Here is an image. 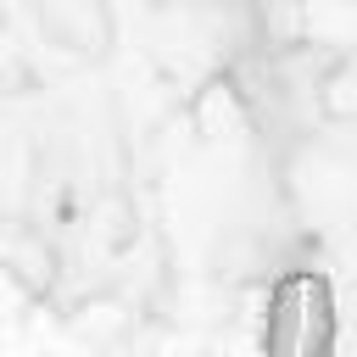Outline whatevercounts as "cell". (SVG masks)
<instances>
[{
	"label": "cell",
	"mask_w": 357,
	"mask_h": 357,
	"mask_svg": "<svg viewBox=\"0 0 357 357\" xmlns=\"http://www.w3.org/2000/svg\"><path fill=\"white\" fill-rule=\"evenodd\" d=\"M335 290L324 273L301 268L284 273L268 296V318H262V346L268 357H335Z\"/></svg>",
	"instance_id": "1"
}]
</instances>
